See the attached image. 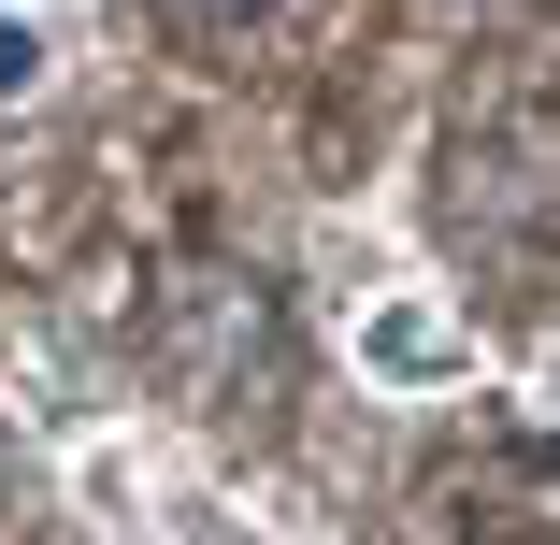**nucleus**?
<instances>
[{
    "label": "nucleus",
    "instance_id": "obj_1",
    "mask_svg": "<svg viewBox=\"0 0 560 545\" xmlns=\"http://www.w3.org/2000/svg\"><path fill=\"white\" fill-rule=\"evenodd\" d=\"M346 359H360V388H388V402L475 388V331H460L431 287H402V273H374V287L346 301Z\"/></svg>",
    "mask_w": 560,
    "mask_h": 545
},
{
    "label": "nucleus",
    "instance_id": "obj_2",
    "mask_svg": "<svg viewBox=\"0 0 560 545\" xmlns=\"http://www.w3.org/2000/svg\"><path fill=\"white\" fill-rule=\"evenodd\" d=\"M86 488H101V531H116V545H302V531H273V517H245V502H215V488H144L116 446L86 460Z\"/></svg>",
    "mask_w": 560,
    "mask_h": 545
},
{
    "label": "nucleus",
    "instance_id": "obj_3",
    "mask_svg": "<svg viewBox=\"0 0 560 545\" xmlns=\"http://www.w3.org/2000/svg\"><path fill=\"white\" fill-rule=\"evenodd\" d=\"M30 86H44V15L0 0V100H30Z\"/></svg>",
    "mask_w": 560,
    "mask_h": 545
},
{
    "label": "nucleus",
    "instance_id": "obj_4",
    "mask_svg": "<svg viewBox=\"0 0 560 545\" xmlns=\"http://www.w3.org/2000/svg\"><path fill=\"white\" fill-rule=\"evenodd\" d=\"M187 15H201V29H245V15H273V0H187Z\"/></svg>",
    "mask_w": 560,
    "mask_h": 545
},
{
    "label": "nucleus",
    "instance_id": "obj_5",
    "mask_svg": "<svg viewBox=\"0 0 560 545\" xmlns=\"http://www.w3.org/2000/svg\"><path fill=\"white\" fill-rule=\"evenodd\" d=\"M532 402H546V416H560V359H546V374H532Z\"/></svg>",
    "mask_w": 560,
    "mask_h": 545
},
{
    "label": "nucleus",
    "instance_id": "obj_6",
    "mask_svg": "<svg viewBox=\"0 0 560 545\" xmlns=\"http://www.w3.org/2000/svg\"><path fill=\"white\" fill-rule=\"evenodd\" d=\"M30 15H44V0H30Z\"/></svg>",
    "mask_w": 560,
    "mask_h": 545
}]
</instances>
